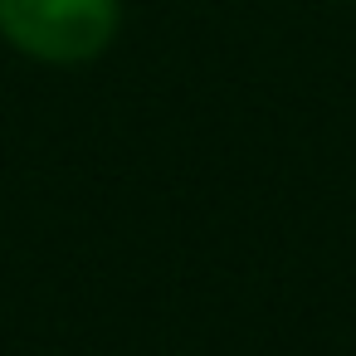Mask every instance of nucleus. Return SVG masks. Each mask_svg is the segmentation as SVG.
Masks as SVG:
<instances>
[{
    "label": "nucleus",
    "instance_id": "nucleus-1",
    "mask_svg": "<svg viewBox=\"0 0 356 356\" xmlns=\"http://www.w3.org/2000/svg\"><path fill=\"white\" fill-rule=\"evenodd\" d=\"M0 35L40 64H88L118 35V0H0Z\"/></svg>",
    "mask_w": 356,
    "mask_h": 356
}]
</instances>
